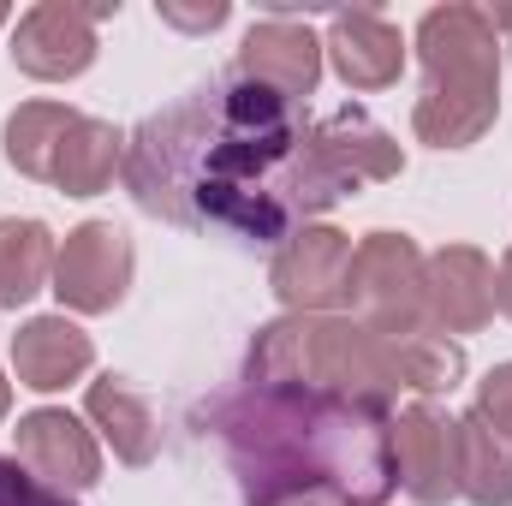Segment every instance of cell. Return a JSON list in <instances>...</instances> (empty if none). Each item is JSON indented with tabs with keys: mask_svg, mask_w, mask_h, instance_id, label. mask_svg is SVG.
Instances as JSON below:
<instances>
[{
	"mask_svg": "<svg viewBox=\"0 0 512 506\" xmlns=\"http://www.w3.org/2000/svg\"><path fill=\"white\" fill-rule=\"evenodd\" d=\"M453 423H459V495L477 506H512V441L477 411Z\"/></svg>",
	"mask_w": 512,
	"mask_h": 506,
	"instance_id": "18",
	"label": "cell"
},
{
	"mask_svg": "<svg viewBox=\"0 0 512 506\" xmlns=\"http://www.w3.org/2000/svg\"><path fill=\"white\" fill-rule=\"evenodd\" d=\"M54 274V233L42 221H0V310L30 304Z\"/></svg>",
	"mask_w": 512,
	"mask_h": 506,
	"instance_id": "19",
	"label": "cell"
},
{
	"mask_svg": "<svg viewBox=\"0 0 512 506\" xmlns=\"http://www.w3.org/2000/svg\"><path fill=\"white\" fill-rule=\"evenodd\" d=\"M6 405H12V387H6V376H0V417H6Z\"/></svg>",
	"mask_w": 512,
	"mask_h": 506,
	"instance_id": "25",
	"label": "cell"
},
{
	"mask_svg": "<svg viewBox=\"0 0 512 506\" xmlns=\"http://www.w3.org/2000/svg\"><path fill=\"white\" fill-rule=\"evenodd\" d=\"M495 304L512 316V251L501 256V274H495Z\"/></svg>",
	"mask_w": 512,
	"mask_h": 506,
	"instance_id": "24",
	"label": "cell"
},
{
	"mask_svg": "<svg viewBox=\"0 0 512 506\" xmlns=\"http://www.w3.org/2000/svg\"><path fill=\"white\" fill-rule=\"evenodd\" d=\"M251 381H304V387H334L387 405L399 376V340L364 328L358 316H280L268 322L245 352Z\"/></svg>",
	"mask_w": 512,
	"mask_h": 506,
	"instance_id": "4",
	"label": "cell"
},
{
	"mask_svg": "<svg viewBox=\"0 0 512 506\" xmlns=\"http://www.w3.org/2000/svg\"><path fill=\"white\" fill-rule=\"evenodd\" d=\"M18 459H24L42 483H54V489H66V495H78V489H90V483L102 477L96 435H90L72 411H60V405H42V411L18 417Z\"/></svg>",
	"mask_w": 512,
	"mask_h": 506,
	"instance_id": "12",
	"label": "cell"
},
{
	"mask_svg": "<svg viewBox=\"0 0 512 506\" xmlns=\"http://www.w3.org/2000/svg\"><path fill=\"white\" fill-rule=\"evenodd\" d=\"M352 310L364 328L387 340L429 334V298H423V251L405 233H370L352 251Z\"/></svg>",
	"mask_w": 512,
	"mask_h": 506,
	"instance_id": "6",
	"label": "cell"
},
{
	"mask_svg": "<svg viewBox=\"0 0 512 506\" xmlns=\"http://www.w3.org/2000/svg\"><path fill=\"white\" fill-rule=\"evenodd\" d=\"M0 506H78L66 489L42 483L24 459H0Z\"/></svg>",
	"mask_w": 512,
	"mask_h": 506,
	"instance_id": "21",
	"label": "cell"
},
{
	"mask_svg": "<svg viewBox=\"0 0 512 506\" xmlns=\"http://www.w3.org/2000/svg\"><path fill=\"white\" fill-rule=\"evenodd\" d=\"M90 358H96L90 334L78 322H66V316H36V322H24L12 334V370L36 393H54L66 381H78L90 370Z\"/></svg>",
	"mask_w": 512,
	"mask_h": 506,
	"instance_id": "15",
	"label": "cell"
},
{
	"mask_svg": "<svg viewBox=\"0 0 512 506\" xmlns=\"http://www.w3.org/2000/svg\"><path fill=\"white\" fill-rule=\"evenodd\" d=\"M393 471L417 506H447L459 495V423L435 405H405L393 417Z\"/></svg>",
	"mask_w": 512,
	"mask_h": 506,
	"instance_id": "10",
	"label": "cell"
},
{
	"mask_svg": "<svg viewBox=\"0 0 512 506\" xmlns=\"http://www.w3.org/2000/svg\"><path fill=\"white\" fill-rule=\"evenodd\" d=\"M501 24L512 12L483 6H435L417 24V60H423V96L411 108V131L429 149H465L501 114Z\"/></svg>",
	"mask_w": 512,
	"mask_h": 506,
	"instance_id": "3",
	"label": "cell"
},
{
	"mask_svg": "<svg viewBox=\"0 0 512 506\" xmlns=\"http://www.w3.org/2000/svg\"><path fill=\"white\" fill-rule=\"evenodd\" d=\"M197 423L221 435L245 506H387L399 483L393 417L358 393L239 376Z\"/></svg>",
	"mask_w": 512,
	"mask_h": 506,
	"instance_id": "2",
	"label": "cell"
},
{
	"mask_svg": "<svg viewBox=\"0 0 512 506\" xmlns=\"http://www.w3.org/2000/svg\"><path fill=\"white\" fill-rule=\"evenodd\" d=\"M423 298H429V328L435 334H477L495 316V268L471 245L423 256Z\"/></svg>",
	"mask_w": 512,
	"mask_h": 506,
	"instance_id": "11",
	"label": "cell"
},
{
	"mask_svg": "<svg viewBox=\"0 0 512 506\" xmlns=\"http://www.w3.org/2000/svg\"><path fill=\"white\" fill-rule=\"evenodd\" d=\"M328 54H334V72L352 90H387L399 78V66H405L399 30L387 24L382 12H370V6H352V12L328 18Z\"/></svg>",
	"mask_w": 512,
	"mask_h": 506,
	"instance_id": "14",
	"label": "cell"
},
{
	"mask_svg": "<svg viewBox=\"0 0 512 506\" xmlns=\"http://www.w3.org/2000/svg\"><path fill=\"white\" fill-rule=\"evenodd\" d=\"M233 72L251 78V84H262V90H280L286 102H298V96H310L316 78H322V42L310 36V24L262 18V24H251V36L239 42Z\"/></svg>",
	"mask_w": 512,
	"mask_h": 506,
	"instance_id": "13",
	"label": "cell"
},
{
	"mask_svg": "<svg viewBox=\"0 0 512 506\" xmlns=\"http://www.w3.org/2000/svg\"><path fill=\"white\" fill-rule=\"evenodd\" d=\"M6 161L24 179H42L66 197H96V191H108L114 167L126 161V137L78 108L24 102L6 120Z\"/></svg>",
	"mask_w": 512,
	"mask_h": 506,
	"instance_id": "5",
	"label": "cell"
},
{
	"mask_svg": "<svg viewBox=\"0 0 512 506\" xmlns=\"http://www.w3.org/2000/svg\"><path fill=\"white\" fill-rule=\"evenodd\" d=\"M120 173L155 221L239 245H286L358 191L322 161L304 108L239 72L149 114L126 137Z\"/></svg>",
	"mask_w": 512,
	"mask_h": 506,
	"instance_id": "1",
	"label": "cell"
},
{
	"mask_svg": "<svg viewBox=\"0 0 512 506\" xmlns=\"http://www.w3.org/2000/svg\"><path fill=\"white\" fill-rule=\"evenodd\" d=\"M489 429H501L512 441V364H495L489 376H483V387H477V405H471Z\"/></svg>",
	"mask_w": 512,
	"mask_h": 506,
	"instance_id": "22",
	"label": "cell"
},
{
	"mask_svg": "<svg viewBox=\"0 0 512 506\" xmlns=\"http://www.w3.org/2000/svg\"><path fill=\"white\" fill-rule=\"evenodd\" d=\"M0 24H6V6H0Z\"/></svg>",
	"mask_w": 512,
	"mask_h": 506,
	"instance_id": "26",
	"label": "cell"
},
{
	"mask_svg": "<svg viewBox=\"0 0 512 506\" xmlns=\"http://www.w3.org/2000/svg\"><path fill=\"white\" fill-rule=\"evenodd\" d=\"M399 376L417 393H453L465 381V346L435 334V328L429 334H405L399 340Z\"/></svg>",
	"mask_w": 512,
	"mask_h": 506,
	"instance_id": "20",
	"label": "cell"
},
{
	"mask_svg": "<svg viewBox=\"0 0 512 506\" xmlns=\"http://www.w3.org/2000/svg\"><path fill=\"white\" fill-rule=\"evenodd\" d=\"M120 6L102 0V6H72V0H42L18 18L12 30V60L18 72L42 78V84H60V78H78L90 60H96V18H114Z\"/></svg>",
	"mask_w": 512,
	"mask_h": 506,
	"instance_id": "7",
	"label": "cell"
},
{
	"mask_svg": "<svg viewBox=\"0 0 512 506\" xmlns=\"http://www.w3.org/2000/svg\"><path fill=\"white\" fill-rule=\"evenodd\" d=\"M167 24H179V30H215V24H227V0H215V6H197V12H185V6H155Z\"/></svg>",
	"mask_w": 512,
	"mask_h": 506,
	"instance_id": "23",
	"label": "cell"
},
{
	"mask_svg": "<svg viewBox=\"0 0 512 506\" xmlns=\"http://www.w3.org/2000/svg\"><path fill=\"white\" fill-rule=\"evenodd\" d=\"M268 280L292 316H334V304H352V239L340 227H304L280 245Z\"/></svg>",
	"mask_w": 512,
	"mask_h": 506,
	"instance_id": "9",
	"label": "cell"
},
{
	"mask_svg": "<svg viewBox=\"0 0 512 506\" xmlns=\"http://www.w3.org/2000/svg\"><path fill=\"white\" fill-rule=\"evenodd\" d=\"M84 411H90V423L108 435V447H114L126 465H149V459L161 453L155 411H149V405L131 393V381H120V376L90 381V393H84Z\"/></svg>",
	"mask_w": 512,
	"mask_h": 506,
	"instance_id": "17",
	"label": "cell"
},
{
	"mask_svg": "<svg viewBox=\"0 0 512 506\" xmlns=\"http://www.w3.org/2000/svg\"><path fill=\"white\" fill-rule=\"evenodd\" d=\"M316 143H322V161L346 179V185H370V179H393L405 167L399 143L387 137L364 108H340L328 120H316Z\"/></svg>",
	"mask_w": 512,
	"mask_h": 506,
	"instance_id": "16",
	"label": "cell"
},
{
	"mask_svg": "<svg viewBox=\"0 0 512 506\" xmlns=\"http://www.w3.org/2000/svg\"><path fill=\"white\" fill-rule=\"evenodd\" d=\"M131 286V233L114 221H84L66 233V245L54 251V292L66 310L102 316L126 298Z\"/></svg>",
	"mask_w": 512,
	"mask_h": 506,
	"instance_id": "8",
	"label": "cell"
}]
</instances>
